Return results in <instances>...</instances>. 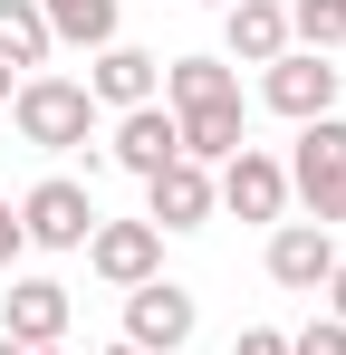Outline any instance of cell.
I'll return each mask as SVG.
<instances>
[{"mask_svg": "<svg viewBox=\"0 0 346 355\" xmlns=\"http://www.w3.org/2000/svg\"><path fill=\"white\" fill-rule=\"evenodd\" d=\"M164 106H173V116L240 106V67H231V58H164Z\"/></svg>", "mask_w": 346, "mask_h": 355, "instance_id": "obj_14", "label": "cell"}, {"mask_svg": "<svg viewBox=\"0 0 346 355\" xmlns=\"http://www.w3.org/2000/svg\"><path fill=\"white\" fill-rule=\"evenodd\" d=\"M0 355H29V346H10V336H0Z\"/></svg>", "mask_w": 346, "mask_h": 355, "instance_id": "obj_22", "label": "cell"}, {"mask_svg": "<svg viewBox=\"0 0 346 355\" xmlns=\"http://www.w3.org/2000/svg\"><path fill=\"white\" fill-rule=\"evenodd\" d=\"M192 327H202V307H192L183 279H145V288H125V346H135V355H183Z\"/></svg>", "mask_w": 346, "mask_h": 355, "instance_id": "obj_6", "label": "cell"}, {"mask_svg": "<svg viewBox=\"0 0 346 355\" xmlns=\"http://www.w3.org/2000/svg\"><path fill=\"white\" fill-rule=\"evenodd\" d=\"M77 87L97 96V116H125V106H154V96H164V58L115 39V49H97V58H87V77H77Z\"/></svg>", "mask_w": 346, "mask_h": 355, "instance_id": "obj_8", "label": "cell"}, {"mask_svg": "<svg viewBox=\"0 0 346 355\" xmlns=\"http://www.w3.org/2000/svg\"><path fill=\"white\" fill-rule=\"evenodd\" d=\"M19 250H29L19 240V202H0V269H19Z\"/></svg>", "mask_w": 346, "mask_h": 355, "instance_id": "obj_18", "label": "cell"}, {"mask_svg": "<svg viewBox=\"0 0 346 355\" xmlns=\"http://www.w3.org/2000/svg\"><path fill=\"white\" fill-rule=\"evenodd\" d=\"M106 355H135V346H125V336H115V346H106Z\"/></svg>", "mask_w": 346, "mask_h": 355, "instance_id": "obj_23", "label": "cell"}, {"mask_svg": "<svg viewBox=\"0 0 346 355\" xmlns=\"http://www.w3.org/2000/svg\"><path fill=\"white\" fill-rule=\"evenodd\" d=\"M145 221H154V231H202V221H212V173H202V164H164V173L145 182Z\"/></svg>", "mask_w": 346, "mask_h": 355, "instance_id": "obj_13", "label": "cell"}, {"mask_svg": "<svg viewBox=\"0 0 346 355\" xmlns=\"http://www.w3.org/2000/svg\"><path fill=\"white\" fill-rule=\"evenodd\" d=\"M318 297H327L318 317H337V327H346V259H337V269H327V288H318Z\"/></svg>", "mask_w": 346, "mask_h": 355, "instance_id": "obj_20", "label": "cell"}, {"mask_svg": "<svg viewBox=\"0 0 346 355\" xmlns=\"http://www.w3.org/2000/svg\"><path fill=\"white\" fill-rule=\"evenodd\" d=\"M260 259H270V279H279L288 297H318V288H327V269H337L346 250H337V231H318V221H279Z\"/></svg>", "mask_w": 346, "mask_h": 355, "instance_id": "obj_10", "label": "cell"}, {"mask_svg": "<svg viewBox=\"0 0 346 355\" xmlns=\"http://www.w3.org/2000/svg\"><path fill=\"white\" fill-rule=\"evenodd\" d=\"M87 269L106 288H145V279H164V231L154 221H97L87 231Z\"/></svg>", "mask_w": 346, "mask_h": 355, "instance_id": "obj_9", "label": "cell"}, {"mask_svg": "<svg viewBox=\"0 0 346 355\" xmlns=\"http://www.w3.org/2000/svg\"><path fill=\"white\" fill-rule=\"evenodd\" d=\"M10 87H19V77H10V67H0V106H10Z\"/></svg>", "mask_w": 346, "mask_h": 355, "instance_id": "obj_21", "label": "cell"}, {"mask_svg": "<svg viewBox=\"0 0 346 355\" xmlns=\"http://www.w3.org/2000/svg\"><path fill=\"white\" fill-rule=\"evenodd\" d=\"M29 355H67V346H29Z\"/></svg>", "mask_w": 346, "mask_h": 355, "instance_id": "obj_24", "label": "cell"}, {"mask_svg": "<svg viewBox=\"0 0 346 355\" xmlns=\"http://www.w3.org/2000/svg\"><path fill=\"white\" fill-rule=\"evenodd\" d=\"M106 164L135 182H154L164 164H183V135H173V106L154 96V106H125V116L106 125Z\"/></svg>", "mask_w": 346, "mask_h": 355, "instance_id": "obj_7", "label": "cell"}, {"mask_svg": "<svg viewBox=\"0 0 346 355\" xmlns=\"http://www.w3.org/2000/svg\"><path fill=\"white\" fill-rule=\"evenodd\" d=\"M97 221H106V211H97V192L77 173H49V182L19 192V240H29V250H58V259H67V250H87Z\"/></svg>", "mask_w": 346, "mask_h": 355, "instance_id": "obj_3", "label": "cell"}, {"mask_svg": "<svg viewBox=\"0 0 346 355\" xmlns=\"http://www.w3.org/2000/svg\"><path fill=\"white\" fill-rule=\"evenodd\" d=\"M288 49V0H231L222 10V58L231 67H270Z\"/></svg>", "mask_w": 346, "mask_h": 355, "instance_id": "obj_12", "label": "cell"}, {"mask_svg": "<svg viewBox=\"0 0 346 355\" xmlns=\"http://www.w3.org/2000/svg\"><path fill=\"white\" fill-rule=\"evenodd\" d=\"M337 87H346V67H327L318 49H279V58L260 67V106L288 125H318V116H337Z\"/></svg>", "mask_w": 346, "mask_h": 355, "instance_id": "obj_4", "label": "cell"}, {"mask_svg": "<svg viewBox=\"0 0 346 355\" xmlns=\"http://www.w3.org/2000/svg\"><path fill=\"white\" fill-rule=\"evenodd\" d=\"M49 19H39V0H0V67H10V77H39V67H49Z\"/></svg>", "mask_w": 346, "mask_h": 355, "instance_id": "obj_16", "label": "cell"}, {"mask_svg": "<svg viewBox=\"0 0 346 355\" xmlns=\"http://www.w3.org/2000/svg\"><path fill=\"white\" fill-rule=\"evenodd\" d=\"M67 317H77V297L58 279H10V297H0V336L10 346H67Z\"/></svg>", "mask_w": 346, "mask_h": 355, "instance_id": "obj_11", "label": "cell"}, {"mask_svg": "<svg viewBox=\"0 0 346 355\" xmlns=\"http://www.w3.org/2000/svg\"><path fill=\"white\" fill-rule=\"evenodd\" d=\"M39 19H49L58 49H115V29H125V0H39Z\"/></svg>", "mask_w": 346, "mask_h": 355, "instance_id": "obj_15", "label": "cell"}, {"mask_svg": "<svg viewBox=\"0 0 346 355\" xmlns=\"http://www.w3.org/2000/svg\"><path fill=\"white\" fill-rule=\"evenodd\" d=\"M288 202H308L318 231L346 221V116L298 125V144H288Z\"/></svg>", "mask_w": 346, "mask_h": 355, "instance_id": "obj_2", "label": "cell"}, {"mask_svg": "<svg viewBox=\"0 0 346 355\" xmlns=\"http://www.w3.org/2000/svg\"><path fill=\"white\" fill-rule=\"evenodd\" d=\"M202 10H231V0H202Z\"/></svg>", "mask_w": 346, "mask_h": 355, "instance_id": "obj_25", "label": "cell"}, {"mask_svg": "<svg viewBox=\"0 0 346 355\" xmlns=\"http://www.w3.org/2000/svg\"><path fill=\"white\" fill-rule=\"evenodd\" d=\"M212 211L279 231V221H288V164H279V154H260V144H240L222 173H212Z\"/></svg>", "mask_w": 346, "mask_h": 355, "instance_id": "obj_5", "label": "cell"}, {"mask_svg": "<svg viewBox=\"0 0 346 355\" xmlns=\"http://www.w3.org/2000/svg\"><path fill=\"white\" fill-rule=\"evenodd\" d=\"M337 10H346V0H337Z\"/></svg>", "mask_w": 346, "mask_h": 355, "instance_id": "obj_26", "label": "cell"}, {"mask_svg": "<svg viewBox=\"0 0 346 355\" xmlns=\"http://www.w3.org/2000/svg\"><path fill=\"white\" fill-rule=\"evenodd\" d=\"M10 135L39 144V154H87V144H97V96H87L77 77L39 67V77L10 87ZM87 164H106V154H87Z\"/></svg>", "mask_w": 346, "mask_h": 355, "instance_id": "obj_1", "label": "cell"}, {"mask_svg": "<svg viewBox=\"0 0 346 355\" xmlns=\"http://www.w3.org/2000/svg\"><path fill=\"white\" fill-rule=\"evenodd\" d=\"M231 355H288V336H279V327H240V346H231Z\"/></svg>", "mask_w": 346, "mask_h": 355, "instance_id": "obj_19", "label": "cell"}, {"mask_svg": "<svg viewBox=\"0 0 346 355\" xmlns=\"http://www.w3.org/2000/svg\"><path fill=\"white\" fill-rule=\"evenodd\" d=\"M288 355H346V327L337 317H308V327L288 336Z\"/></svg>", "mask_w": 346, "mask_h": 355, "instance_id": "obj_17", "label": "cell"}]
</instances>
